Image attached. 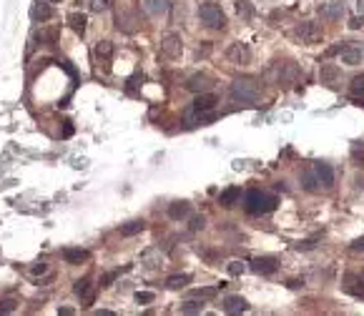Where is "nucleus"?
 <instances>
[{"label":"nucleus","mask_w":364,"mask_h":316,"mask_svg":"<svg viewBox=\"0 0 364 316\" xmlns=\"http://www.w3.org/2000/svg\"><path fill=\"white\" fill-rule=\"evenodd\" d=\"M244 208H246V214H251V216H261V214H269V211H274L276 208V196H271V194H264V191H249L246 196H244Z\"/></svg>","instance_id":"1"},{"label":"nucleus","mask_w":364,"mask_h":316,"mask_svg":"<svg viewBox=\"0 0 364 316\" xmlns=\"http://www.w3.org/2000/svg\"><path fill=\"white\" fill-rule=\"evenodd\" d=\"M231 98L239 103H256L261 98V86L254 78H236L231 83Z\"/></svg>","instance_id":"2"},{"label":"nucleus","mask_w":364,"mask_h":316,"mask_svg":"<svg viewBox=\"0 0 364 316\" xmlns=\"http://www.w3.org/2000/svg\"><path fill=\"white\" fill-rule=\"evenodd\" d=\"M199 18L211 30H224L226 28V16H224V10L216 3H201L199 6Z\"/></svg>","instance_id":"3"},{"label":"nucleus","mask_w":364,"mask_h":316,"mask_svg":"<svg viewBox=\"0 0 364 316\" xmlns=\"http://www.w3.org/2000/svg\"><path fill=\"white\" fill-rule=\"evenodd\" d=\"M181 50H184V40H181V36L176 33H166L161 38V56L168 58V60H176L181 56Z\"/></svg>","instance_id":"4"},{"label":"nucleus","mask_w":364,"mask_h":316,"mask_svg":"<svg viewBox=\"0 0 364 316\" xmlns=\"http://www.w3.org/2000/svg\"><path fill=\"white\" fill-rule=\"evenodd\" d=\"M339 60L344 66H359L364 63V43H346L339 48Z\"/></svg>","instance_id":"5"},{"label":"nucleus","mask_w":364,"mask_h":316,"mask_svg":"<svg viewBox=\"0 0 364 316\" xmlns=\"http://www.w3.org/2000/svg\"><path fill=\"white\" fill-rule=\"evenodd\" d=\"M116 28L123 30V33H136V30L141 28V18L136 16V10L123 8V10L116 13Z\"/></svg>","instance_id":"6"},{"label":"nucleus","mask_w":364,"mask_h":316,"mask_svg":"<svg viewBox=\"0 0 364 316\" xmlns=\"http://www.w3.org/2000/svg\"><path fill=\"white\" fill-rule=\"evenodd\" d=\"M296 38L301 40V43H306V46H311V43H319L321 40V26L319 23H311V20H306V23H301V26H296Z\"/></svg>","instance_id":"7"},{"label":"nucleus","mask_w":364,"mask_h":316,"mask_svg":"<svg viewBox=\"0 0 364 316\" xmlns=\"http://www.w3.org/2000/svg\"><path fill=\"white\" fill-rule=\"evenodd\" d=\"M216 103H219V98L214 96V93H199L196 98H194V103H191V113H209V110H214L216 108Z\"/></svg>","instance_id":"8"},{"label":"nucleus","mask_w":364,"mask_h":316,"mask_svg":"<svg viewBox=\"0 0 364 316\" xmlns=\"http://www.w3.org/2000/svg\"><path fill=\"white\" fill-rule=\"evenodd\" d=\"M319 78H321V83H324V86L334 88V86H339V83H341V68H339V66H334V63H324V66H321V70H319Z\"/></svg>","instance_id":"9"},{"label":"nucleus","mask_w":364,"mask_h":316,"mask_svg":"<svg viewBox=\"0 0 364 316\" xmlns=\"http://www.w3.org/2000/svg\"><path fill=\"white\" fill-rule=\"evenodd\" d=\"M186 88H189L191 93H209V90L214 88V80H211L206 73H196V76H191V78L186 80Z\"/></svg>","instance_id":"10"},{"label":"nucleus","mask_w":364,"mask_h":316,"mask_svg":"<svg viewBox=\"0 0 364 316\" xmlns=\"http://www.w3.org/2000/svg\"><path fill=\"white\" fill-rule=\"evenodd\" d=\"M311 171H314L319 186H324V188H331V186H334V171H331L329 164H314Z\"/></svg>","instance_id":"11"},{"label":"nucleus","mask_w":364,"mask_h":316,"mask_svg":"<svg viewBox=\"0 0 364 316\" xmlns=\"http://www.w3.org/2000/svg\"><path fill=\"white\" fill-rule=\"evenodd\" d=\"M276 268H279L276 266V258H271V256H259V258L251 261V271H256L261 276H271Z\"/></svg>","instance_id":"12"},{"label":"nucleus","mask_w":364,"mask_h":316,"mask_svg":"<svg viewBox=\"0 0 364 316\" xmlns=\"http://www.w3.org/2000/svg\"><path fill=\"white\" fill-rule=\"evenodd\" d=\"M226 56H229V60H231V63H239V66H246V63L251 60V50H249L244 43H234V46L229 48V53H226Z\"/></svg>","instance_id":"13"},{"label":"nucleus","mask_w":364,"mask_h":316,"mask_svg":"<svg viewBox=\"0 0 364 316\" xmlns=\"http://www.w3.org/2000/svg\"><path fill=\"white\" fill-rule=\"evenodd\" d=\"M31 18L36 23H43V20H51L53 18V8L46 3V0H38V3L31 8Z\"/></svg>","instance_id":"14"},{"label":"nucleus","mask_w":364,"mask_h":316,"mask_svg":"<svg viewBox=\"0 0 364 316\" xmlns=\"http://www.w3.org/2000/svg\"><path fill=\"white\" fill-rule=\"evenodd\" d=\"M73 291H76V296H81L83 301H93V294H96V286L91 284V278H81V281H76L73 284Z\"/></svg>","instance_id":"15"},{"label":"nucleus","mask_w":364,"mask_h":316,"mask_svg":"<svg viewBox=\"0 0 364 316\" xmlns=\"http://www.w3.org/2000/svg\"><path fill=\"white\" fill-rule=\"evenodd\" d=\"M319 16H321L324 20H339V18L344 16V6H341V3H324V6L319 8Z\"/></svg>","instance_id":"16"},{"label":"nucleus","mask_w":364,"mask_h":316,"mask_svg":"<svg viewBox=\"0 0 364 316\" xmlns=\"http://www.w3.org/2000/svg\"><path fill=\"white\" fill-rule=\"evenodd\" d=\"M143 8H146V13H148V16L161 18V16H166V13H168V0H146Z\"/></svg>","instance_id":"17"},{"label":"nucleus","mask_w":364,"mask_h":316,"mask_svg":"<svg viewBox=\"0 0 364 316\" xmlns=\"http://www.w3.org/2000/svg\"><path fill=\"white\" fill-rule=\"evenodd\" d=\"M189 214H191V206H189L186 201H173V204L168 206V218H173V221L186 218Z\"/></svg>","instance_id":"18"},{"label":"nucleus","mask_w":364,"mask_h":316,"mask_svg":"<svg viewBox=\"0 0 364 316\" xmlns=\"http://www.w3.org/2000/svg\"><path fill=\"white\" fill-rule=\"evenodd\" d=\"M63 261L71 266L83 264V261H88V251L86 248H63Z\"/></svg>","instance_id":"19"},{"label":"nucleus","mask_w":364,"mask_h":316,"mask_svg":"<svg viewBox=\"0 0 364 316\" xmlns=\"http://www.w3.org/2000/svg\"><path fill=\"white\" fill-rule=\"evenodd\" d=\"M246 308H249V304H246L244 296H229V298L224 301V311H226V314H241V311H246Z\"/></svg>","instance_id":"20"},{"label":"nucleus","mask_w":364,"mask_h":316,"mask_svg":"<svg viewBox=\"0 0 364 316\" xmlns=\"http://www.w3.org/2000/svg\"><path fill=\"white\" fill-rule=\"evenodd\" d=\"M241 198V188H236V186H231V188H226V191H221V196H219V204L221 206H234L236 201Z\"/></svg>","instance_id":"21"},{"label":"nucleus","mask_w":364,"mask_h":316,"mask_svg":"<svg viewBox=\"0 0 364 316\" xmlns=\"http://www.w3.org/2000/svg\"><path fill=\"white\" fill-rule=\"evenodd\" d=\"M68 23H71V28H73L78 36L86 33V23H88V20H86L83 13H71V16H68Z\"/></svg>","instance_id":"22"},{"label":"nucleus","mask_w":364,"mask_h":316,"mask_svg":"<svg viewBox=\"0 0 364 316\" xmlns=\"http://www.w3.org/2000/svg\"><path fill=\"white\" fill-rule=\"evenodd\" d=\"M96 58L98 60H111L113 58V43L111 40H101L96 46Z\"/></svg>","instance_id":"23"},{"label":"nucleus","mask_w":364,"mask_h":316,"mask_svg":"<svg viewBox=\"0 0 364 316\" xmlns=\"http://www.w3.org/2000/svg\"><path fill=\"white\" fill-rule=\"evenodd\" d=\"M141 231H146V224L143 221H128V224L121 226V236H136Z\"/></svg>","instance_id":"24"},{"label":"nucleus","mask_w":364,"mask_h":316,"mask_svg":"<svg viewBox=\"0 0 364 316\" xmlns=\"http://www.w3.org/2000/svg\"><path fill=\"white\" fill-rule=\"evenodd\" d=\"M189 281H191L189 274H176V276H168V278H166V286H168V288H184Z\"/></svg>","instance_id":"25"},{"label":"nucleus","mask_w":364,"mask_h":316,"mask_svg":"<svg viewBox=\"0 0 364 316\" xmlns=\"http://www.w3.org/2000/svg\"><path fill=\"white\" fill-rule=\"evenodd\" d=\"M141 86H143V76L136 73V76H131V78L126 80V93H128V96H136Z\"/></svg>","instance_id":"26"},{"label":"nucleus","mask_w":364,"mask_h":316,"mask_svg":"<svg viewBox=\"0 0 364 316\" xmlns=\"http://www.w3.org/2000/svg\"><path fill=\"white\" fill-rule=\"evenodd\" d=\"M301 181H304V188H306V191H316V188H319V184H316V176H314V171H311V168H309V171H304Z\"/></svg>","instance_id":"27"},{"label":"nucleus","mask_w":364,"mask_h":316,"mask_svg":"<svg viewBox=\"0 0 364 316\" xmlns=\"http://www.w3.org/2000/svg\"><path fill=\"white\" fill-rule=\"evenodd\" d=\"M201 311H204V304H199V301L181 304V314H201Z\"/></svg>","instance_id":"28"},{"label":"nucleus","mask_w":364,"mask_h":316,"mask_svg":"<svg viewBox=\"0 0 364 316\" xmlns=\"http://www.w3.org/2000/svg\"><path fill=\"white\" fill-rule=\"evenodd\" d=\"M236 13H239V16H244V18L249 20V18L254 16V8L249 6V0H239V3H236Z\"/></svg>","instance_id":"29"},{"label":"nucleus","mask_w":364,"mask_h":316,"mask_svg":"<svg viewBox=\"0 0 364 316\" xmlns=\"http://www.w3.org/2000/svg\"><path fill=\"white\" fill-rule=\"evenodd\" d=\"M351 158L359 166H364V143H354L351 146Z\"/></svg>","instance_id":"30"},{"label":"nucleus","mask_w":364,"mask_h":316,"mask_svg":"<svg viewBox=\"0 0 364 316\" xmlns=\"http://www.w3.org/2000/svg\"><path fill=\"white\" fill-rule=\"evenodd\" d=\"M156 254H158L156 248H148V251H146V254L141 256V261H146V266H148V268H156V266L161 264V261H156V258H153Z\"/></svg>","instance_id":"31"},{"label":"nucleus","mask_w":364,"mask_h":316,"mask_svg":"<svg viewBox=\"0 0 364 316\" xmlns=\"http://www.w3.org/2000/svg\"><path fill=\"white\" fill-rule=\"evenodd\" d=\"M351 93H354V96H364V73L356 76V78L351 80Z\"/></svg>","instance_id":"32"},{"label":"nucleus","mask_w":364,"mask_h":316,"mask_svg":"<svg viewBox=\"0 0 364 316\" xmlns=\"http://www.w3.org/2000/svg\"><path fill=\"white\" fill-rule=\"evenodd\" d=\"M244 271H246V264H244V261H231V264H229V274H231V276H241Z\"/></svg>","instance_id":"33"},{"label":"nucleus","mask_w":364,"mask_h":316,"mask_svg":"<svg viewBox=\"0 0 364 316\" xmlns=\"http://www.w3.org/2000/svg\"><path fill=\"white\" fill-rule=\"evenodd\" d=\"M111 6V0H91V10L93 13H103Z\"/></svg>","instance_id":"34"},{"label":"nucleus","mask_w":364,"mask_h":316,"mask_svg":"<svg viewBox=\"0 0 364 316\" xmlns=\"http://www.w3.org/2000/svg\"><path fill=\"white\" fill-rule=\"evenodd\" d=\"M153 298H156V296H153L151 291H138V294H136V301H138V304H151Z\"/></svg>","instance_id":"35"},{"label":"nucleus","mask_w":364,"mask_h":316,"mask_svg":"<svg viewBox=\"0 0 364 316\" xmlns=\"http://www.w3.org/2000/svg\"><path fill=\"white\" fill-rule=\"evenodd\" d=\"M11 311H16V301H13V298L0 301V314H11Z\"/></svg>","instance_id":"36"},{"label":"nucleus","mask_w":364,"mask_h":316,"mask_svg":"<svg viewBox=\"0 0 364 316\" xmlns=\"http://www.w3.org/2000/svg\"><path fill=\"white\" fill-rule=\"evenodd\" d=\"M194 296H199V298H211V296H216V288H196Z\"/></svg>","instance_id":"37"},{"label":"nucleus","mask_w":364,"mask_h":316,"mask_svg":"<svg viewBox=\"0 0 364 316\" xmlns=\"http://www.w3.org/2000/svg\"><path fill=\"white\" fill-rule=\"evenodd\" d=\"M206 226V218L204 216H194L191 218V231H199V228H204Z\"/></svg>","instance_id":"38"},{"label":"nucleus","mask_w":364,"mask_h":316,"mask_svg":"<svg viewBox=\"0 0 364 316\" xmlns=\"http://www.w3.org/2000/svg\"><path fill=\"white\" fill-rule=\"evenodd\" d=\"M349 28H351V30H359V28H364V16H361V18H359V16H354V18L349 20Z\"/></svg>","instance_id":"39"},{"label":"nucleus","mask_w":364,"mask_h":316,"mask_svg":"<svg viewBox=\"0 0 364 316\" xmlns=\"http://www.w3.org/2000/svg\"><path fill=\"white\" fill-rule=\"evenodd\" d=\"M73 130H76V128H73V123H71V120H66V123H63L61 136H63V138H71V136H73Z\"/></svg>","instance_id":"40"},{"label":"nucleus","mask_w":364,"mask_h":316,"mask_svg":"<svg viewBox=\"0 0 364 316\" xmlns=\"http://www.w3.org/2000/svg\"><path fill=\"white\" fill-rule=\"evenodd\" d=\"M46 271H48V266H46L43 261H38V264L31 268V274H33V276H41V274H46Z\"/></svg>","instance_id":"41"},{"label":"nucleus","mask_w":364,"mask_h":316,"mask_svg":"<svg viewBox=\"0 0 364 316\" xmlns=\"http://www.w3.org/2000/svg\"><path fill=\"white\" fill-rule=\"evenodd\" d=\"M116 276H121V271H111V274H106V276L101 278V286H111V281H113Z\"/></svg>","instance_id":"42"},{"label":"nucleus","mask_w":364,"mask_h":316,"mask_svg":"<svg viewBox=\"0 0 364 316\" xmlns=\"http://www.w3.org/2000/svg\"><path fill=\"white\" fill-rule=\"evenodd\" d=\"M314 246H316V238H309V241H301V244H296V248H299V251H301V248L306 251V248H314Z\"/></svg>","instance_id":"43"},{"label":"nucleus","mask_w":364,"mask_h":316,"mask_svg":"<svg viewBox=\"0 0 364 316\" xmlns=\"http://www.w3.org/2000/svg\"><path fill=\"white\" fill-rule=\"evenodd\" d=\"M351 251H354V254H359V251H364V238H356V241L351 244Z\"/></svg>","instance_id":"44"},{"label":"nucleus","mask_w":364,"mask_h":316,"mask_svg":"<svg viewBox=\"0 0 364 316\" xmlns=\"http://www.w3.org/2000/svg\"><path fill=\"white\" fill-rule=\"evenodd\" d=\"M96 316H113V311H106V308H101V311H96Z\"/></svg>","instance_id":"45"},{"label":"nucleus","mask_w":364,"mask_h":316,"mask_svg":"<svg viewBox=\"0 0 364 316\" xmlns=\"http://www.w3.org/2000/svg\"><path fill=\"white\" fill-rule=\"evenodd\" d=\"M58 314H63V316H71V314H73V308H58Z\"/></svg>","instance_id":"46"},{"label":"nucleus","mask_w":364,"mask_h":316,"mask_svg":"<svg viewBox=\"0 0 364 316\" xmlns=\"http://www.w3.org/2000/svg\"><path fill=\"white\" fill-rule=\"evenodd\" d=\"M356 10H359V13H364V0H356Z\"/></svg>","instance_id":"47"},{"label":"nucleus","mask_w":364,"mask_h":316,"mask_svg":"<svg viewBox=\"0 0 364 316\" xmlns=\"http://www.w3.org/2000/svg\"><path fill=\"white\" fill-rule=\"evenodd\" d=\"M51 3H61V0H51Z\"/></svg>","instance_id":"48"}]
</instances>
